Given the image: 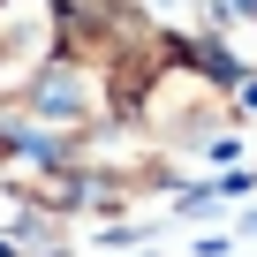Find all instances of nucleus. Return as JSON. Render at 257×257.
Listing matches in <instances>:
<instances>
[{
    "instance_id": "nucleus-1",
    "label": "nucleus",
    "mask_w": 257,
    "mask_h": 257,
    "mask_svg": "<svg viewBox=\"0 0 257 257\" xmlns=\"http://www.w3.org/2000/svg\"><path fill=\"white\" fill-rule=\"evenodd\" d=\"M137 8H144V23L182 31V38H197V31H227V0H137Z\"/></svg>"
}]
</instances>
